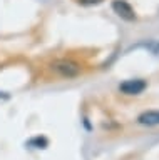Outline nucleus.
I'll return each mask as SVG.
<instances>
[{"label": "nucleus", "instance_id": "nucleus-1", "mask_svg": "<svg viewBox=\"0 0 159 160\" xmlns=\"http://www.w3.org/2000/svg\"><path fill=\"white\" fill-rule=\"evenodd\" d=\"M50 68L64 78H76V77H79V73H81L79 63L72 62V60H57V62H54L50 65Z\"/></svg>", "mask_w": 159, "mask_h": 160}, {"label": "nucleus", "instance_id": "nucleus-2", "mask_svg": "<svg viewBox=\"0 0 159 160\" xmlns=\"http://www.w3.org/2000/svg\"><path fill=\"white\" fill-rule=\"evenodd\" d=\"M147 87L146 80L142 78H131V80H126V82H122L121 85H119V90H121L122 93L126 95H137L144 92Z\"/></svg>", "mask_w": 159, "mask_h": 160}, {"label": "nucleus", "instance_id": "nucleus-3", "mask_svg": "<svg viewBox=\"0 0 159 160\" xmlns=\"http://www.w3.org/2000/svg\"><path fill=\"white\" fill-rule=\"evenodd\" d=\"M112 10L122 20H126V22H132V20H136V12H134V8L126 2V0H114V2H112Z\"/></svg>", "mask_w": 159, "mask_h": 160}, {"label": "nucleus", "instance_id": "nucleus-4", "mask_svg": "<svg viewBox=\"0 0 159 160\" xmlns=\"http://www.w3.org/2000/svg\"><path fill=\"white\" fill-rule=\"evenodd\" d=\"M137 122L141 125H147V127L159 125V110H147V112H142L137 117Z\"/></svg>", "mask_w": 159, "mask_h": 160}, {"label": "nucleus", "instance_id": "nucleus-5", "mask_svg": "<svg viewBox=\"0 0 159 160\" xmlns=\"http://www.w3.org/2000/svg\"><path fill=\"white\" fill-rule=\"evenodd\" d=\"M29 145H37V148H45L49 145V142H47L45 137H35L29 142Z\"/></svg>", "mask_w": 159, "mask_h": 160}, {"label": "nucleus", "instance_id": "nucleus-6", "mask_svg": "<svg viewBox=\"0 0 159 160\" xmlns=\"http://www.w3.org/2000/svg\"><path fill=\"white\" fill-rule=\"evenodd\" d=\"M81 5H99V3H102L104 0H77Z\"/></svg>", "mask_w": 159, "mask_h": 160}, {"label": "nucleus", "instance_id": "nucleus-7", "mask_svg": "<svg viewBox=\"0 0 159 160\" xmlns=\"http://www.w3.org/2000/svg\"><path fill=\"white\" fill-rule=\"evenodd\" d=\"M147 48L151 50L152 53H156V55H159V43H149V45H147Z\"/></svg>", "mask_w": 159, "mask_h": 160}]
</instances>
